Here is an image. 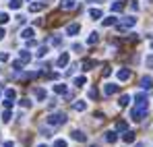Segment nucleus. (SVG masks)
Instances as JSON below:
<instances>
[{
	"instance_id": "f257e3e1",
	"label": "nucleus",
	"mask_w": 153,
	"mask_h": 147,
	"mask_svg": "<svg viewBox=\"0 0 153 147\" xmlns=\"http://www.w3.org/2000/svg\"><path fill=\"white\" fill-rule=\"evenodd\" d=\"M145 116H147V110H145V108L134 106V108L130 110V120H134V122H143V120H145Z\"/></svg>"
},
{
	"instance_id": "f03ea898",
	"label": "nucleus",
	"mask_w": 153,
	"mask_h": 147,
	"mask_svg": "<svg viewBox=\"0 0 153 147\" xmlns=\"http://www.w3.org/2000/svg\"><path fill=\"white\" fill-rule=\"evenodd\" d=\"M64 122H66V114L64 112H56V114L48 116V124L50 126H58V124H64Z\"/></svg>"
},
{
	"instance_id": "7ed1b4c3",
	"label": "nucleus",
	"mask_w": 153,
	"mask_h": 147,
	"mask_svg": "<svg viewBox=\"0 0 153 147\" xmlns=\"http://www.w3.org/2000/svg\"><path fill=\"white\" fill-rule=\"evenodd\" d=\"M132 25H137V19H134V17H122V19L118 21V31H124V29L132 27Z\"/></svg>"
},
{
	"instance_id": "20e7f679",
	"label": "nucleus",
	"mask_w": 153,
	"mask_h": 147,
	"mask_svg": "<svg viewBox=\"0 0 153 147\" xmlns=\"http://www.w3.org/2000/svg\"><path fill=\"white\" fill-rule=\"evenodd\" d=\"M134 104H137L139 108H145V110L149 108V99H147L145 93H137V96H134Z\"/></svg>"
},
{
	"instance_id": "39448f33",
	"label": "nucleus",
	"mask_w": 153,
	"mask_h": 147,
	"mask_svg": "<svg viewBox=\"0 0 153 147\" xmlns=\"http://www.w3.org/2000/svg\"><path fill=\"white\" fill-rule=\"evenodd\" d=\"M68 60H71V54H68V52H62L60 58L56 60V69H64V66L68 64Z\"/></svg>"
},
{
	"instance_id": "423d86ee",
	"label": "nucleus",
	"mask_w": 153,
	"mask_h": 147,
	"mask_svg": "<svg viewBox=\"0 0 153 147\" xmlns=\"http://www.w3.org/2000/svg\"><path fill=\"white\" fill-rule=\"evenodd\" d=\"M118 89H120V85H116V83H105V85H103V96H114V93H118Z\"/></svg>"
},
{
	"instance_id": "0eeeda50",
	"label": "nucleus",
	"mask_w": 153,
	"mask_h": 147,
	"mask_svg": "<svg viewBox=\"0 0 153 147\" xmlns=\"http://www.w3.org/2000/svg\"><path fill=\"white\" fill-rule=\"evenodd\" d=\"M71 137H73L75 141H79V143H85V141H87V135H85L83 131H73Z\"/></svg>"
},
{
	"instance_id": "6e6552de",
	"label": "nucleus",
	"mask_w": 153,
	"mask_h": 147,
	"mask_svg": "<svg viewBox=\"0 0 153 147\" xmlns=\"http://www.w3.org/2000/svg\"><path fill=\"white\" fill-rule=\"evenodd\" d=\"M76 6V0H62L60 2V8L62 10H71V8H75Z\"/></svg>"
},
{
	"instance_id": "1a4fd4ad",
	"label": "nucleus",
	"mask_w": 153,
	"mask_h": 147,
	"mask_svg": "<svg viewBox=\"0 0 153 147\" xmlns=\"http://www.w3.org/2000/svg\"><path fill=\"white\" fill-rule=\"evenodd\" d=\"M33 35H35V29H33V27H27V29L21 31V37H23V40H33Z\"/></svg>"
},
{
	"instance_id": "9d476101",
	"label": "nucleus",
	"mask_w": 153,
	"mask_h": 147,
	"mask_svg": "<svg viewBox=\"0 0 153 147\" xmlns=\"http://www.w3.org/2000/svg\"><path fill=\"white\" fill-rule=\"evenodd\" d=\"M116 77H118V81H128V79H130V71H128V69H120V71L116 73Z\"/></svg>"
},
{
	"instance_id": "9b49d317",
	"label": "nucleus",
	"mask_w": 153,
	"mask_h": 147,
	"mask_svg": "<svg viewBox=\"0 0 153 147\" xmlns=\"http://www.w3.org/2000/svg\"><path fill=\"white\" fill-rule=\"evenodd\" d=\"M79 29H81V25H79V23L66 25V33H68V35H76V33H79Z\"/></svg>"
},
{
	"instance_id": "f8f14e48",
	"label": "nucleus",
	"mask_w": 153,
	"mask_h": 147,
	"mask_svg": "<svg viewBox=\"0 0 153 147\" xmlns=\"http://www.w3.org/2000/svg\"><path fill=\"white\" fill-rule=\"evenodd\" d=\"M54 91H56V93H60V96H66V93H68V89H66V85H64V83H56V85H54Z\"/></svg>"
},
{
	"instance_id": "ddd939ff",
	"label": "nucleus",
	"mask_w": 153,
	"mask_h": 147,
	"mask_svg": "<svg viewBox=\"0 0 153 147\" xmlns=\"http://www.w3.org/2000/svg\"><path fill=\"white\" fill-rule=\"evenodd\" d=\"M141 87H143V89H151L153 87V79L151 77H143V79H141Z\"/></svg>"
},
{
	"instance_id": "4468645a",
	"label": "nucleus",
	"mask_w": 153,
	"mask_h": 147,
	"mask_svg": "<svg viewBox=\"0 0 153 147\" xmlns=\"http://www.w3.org/2000/svg\"><path fill=\"white\" fill-rule=\"evenodd\" d=\"M33 96H35V99L44 101V99H46V91H44L42 87H35V89H33Z\"/></svg>"
},
{
	"instance_id": "2eb2a0df",
	"label": "nucleus",
	"mask_w": 153,
	"mask_h": 147,
	"mask_svg": "<svg viewBox=\"0 0 153 147\" xmlns=\"http://www.w3.org/2000/svg\"><path fill=\"white\" fill-rule=\"evenodd\" d=\"M105 141H108V143H116V141H118L116 131H108V133H105Z\"/></svg>"
},
{
	"instance_id": "dca6fc26",
	"label": "nucleus",
	"mask_w": 153,
	"mask_h": 147,
	"mask_svg": "<svg viewBox=\"0 0 153 147\" xmlns=\"http://www.w3.org/2000/svg\"><path fill=\"white\" fill-rule=\"evenodd\" d=\"M19 60H21L23 64H27V62L31 60V54H29L27 50H21V52H19Z\"/></svg>"
},
{
	"instance_id": "f3484780",
	"label": "nucleus",
	"mask_w": 153,
	"mask_h": 147,
	"mask_svg": "<svg viewBox=\"0 0 153 147\" xmlns=\"http://www.w3.org/2000/svg\"><path fill=\"white\" fill-rule=\"evenodd\" d=\"M73 108H75L76 112H83V110H87V101H83V99H79L73 104Z\"/></svg>"
},
{
	"instance_id": "a211bd4d",
	"label": "nucleus",
	"mask_w": 153,
	"mask_h": 147,
	"mask_svg": "<svg viewBox=\"0 0 153 147\" xmlns=\"http://www.w3.org/2000/svg\"><path fill=\"white\" fill-rule=\"evenodd\" d=\"M97 42H100V35H97L95 31H93V33H89V37H87V44H89V46H95Z\"/></svg>"
},
{
	"instance_id": "6ab92c4d",
	"label": "nucleus",
	"mask_w": 153,
	"mask_h": 147,
	"mask_svg": "<svg viewBox=\"0 0 153 147\" xmlns=\"http://www.w3.org/2000/svg\"><path fill=\"white\" fill-rule=\"evenodd\" d=\"M89 17L97 21V19H102V17H103V13L100 10V8H91V10H89Z\"/></svg>"
},
{
	"instance_id": "aec40b11",
	"label": "nucleus",
	"mask_w": 153,
	"mask_h": 147,
	"mask_svg": "<svg viewBox=\"0 0 153 147\" xmlns=\"http://www.w3.org/2000/svg\"><path fill=\"white\" fill-rule=\"evenodd\" d=\"M116 131H118V133H126V131H128V124L124 122V120H118V122H116Z\"/></svg>"
},
{
	"instance_id": "412c9836",
	"label": "nucleus",
	"mask_w": 153,
	"mask_h": 147,
	"mask_svg": "<svg viewBox=\"0 0 153 147\" xmlns=\"http://www.w3.org/2000/svg\"><path fill=\"white\" fill-rule=\"evenodd\" d=\"M87 96H89V99H97V98H100V91H97V87H89Z\"/></svg>"
},
{
	"instance_id": "4be33fe9",
	"label": "nucleus",
	"mask_w": 153,
	"mask_h": 147,
	"mask_svg": "<svg viewBox=\"0 0 153 147\" xmlns=\"http://www.w3.org/2000/svg\"><path fill=\"white\" fill-rule=\"evenodd\" d=\"M118 23V19L112 15V17H108V19H103V27H112V25H116Z\"/></svg>"
},
{
	"instance_id": "5701e85b",
	"label": "nucleus",
	"mask_w": 153,
	"mask_h": 147,
	"mask_svg": "<svg viewBox=\"0 0 153 147\" xmlns=\"http://www.w3.org/2000/svg\"><path fill=\"white\" fill-rule=\"evenodd\" d=\"M42 8H44V2H33V4L29 6V10H31V13H39Z\"/></svg>"
},
{
	"instance_id": "b1692460",
	"label": "nucleus",
	"mask_w": 153,
	"mask_h": 147,
	"mask_svg": "<svg viewBox=\"0 0 153 147\" xmlns=\"http://www.w3.org/2000/svg\"><path fill=\"white\" fill-rule=\"evenodd\" d=\"M128 104H130V96H126V93H124V96L120 98V101H118V106H120V108H126Z\"/></svg>"
},
{
	"instance_id": "393cba45",
	"label": "nucleus",
	"mask_w": 153,
	"mask_h": 147,
	"mask_svg": "<svg viewBox=\"0 0 153 147\" xmlns=\"http://www.w3.org/2000/svg\"><path fill=\"white\" fill-rule=\"evenodd\" d=\"M122 139H124L126 143H132V141H134V133H132V131H126V133L122 135Z\"/></svg>"
},
{
	"instance_id": "a878e982",
	"label": "nucleus",
	"mask_w": 153,
	"mask_h": 147,
	"mask_svg": "<svg viewBox=\"0 0 153 147\" xmlns=\"http://www.w3.org/2000/svg\"><path fill=\"white\" fill-rule=\"evenodd\" d=\"M8 6H10L13 10H17V8H21V6H23V0H10V2H8Z\"/></svg>"
},
{
	"instance_id": "bb28decb",
	"label": "nucleus",
	"mask_w": 153,
	"mask_h": 147,
	"mask_svg": "<svg viewBox=\"0 0 153 147\" xmlns=\"http://www.w3.org/2000/svg\"><path fill=\"white\" fill-rule=\"evenodd\" d=\"M4 98L6 99H15L17 98V91H15V89H6V91H4Z\"/></svg>"
},
{
	"instance_id": "cd10ccee",
	"label": "nucleus",
	"mask_w": 153,
	"mask_h": 147,
	"mask_svg": "<svg viewBox=\"0 0 153 147\" xmlns=\"http://www.w3.org/2000/svg\"><path fill=\"white\" fill-rule=\"evenodd\" d=\"M60 42H62V37H60V35H52V37H50V44H52V46H60Z\"/></svg>"
},
{
	"instance_id": "c85d7f7f",
	"label": "nucleus",
	"mask_w": 153,
	"mask_h": 147,
	"mask_svg": "<svg viewBox=\"0 0 153 147\" xmlns=\"http://www.w3.org/2000/svg\"><path fill=\"white\" fill-rule=\"evenodd\" d=\"M85 83H87V77H76V79H75V85H76V87H83Z\"/></svg>"
},
{
	"instance_id": "c756f323",
	"label": "nucleus",
	"mask_w": 153,
	"mask_h": 147,
	"mask_svg": "<svg viewBox=\"0 0 153 147\" xmlns=\"http://www.w3.org/2000/svg\"><path fill=\"white\" fill-rule=\"evenodd\" d=\"M122 8H124V2H114V4H112V10H114V13H118V10H122Z\"/></svg>"
},
{
	"instance_id": "7c9ffc66",
	"label": "nucleus",
	"mask_w": 153,
	"mask_h": 147,
	"mask_svg": "<svg viewBox=\"0 0 153 147\" xmlns=\"http://www.w3.org/2000/svg\"><path fill=\"white\" fill-rule=\"evenodd\" d=\"M91 66H95V60H87V62H83V71H89Z\"/></svg>"
},
{
	"instance_id": "2f4dec72",
	"label": "nucleus",
	"mask_w": 153,
	"mask_h": 147,
	"mask_svg": "<svg viewBox=\"0 0 153 147\" xmlns=\"http://www.w3.org/2000/svg\"><path fill=\"white\" fill-rule=\"evenodd\" d=\"M10 118H13V114L6 110V112H2V122H10Z\"/></svg>"
},
{
	"instance_id": "473e14b6",
	"label": "nucleus",
	"mask_w": 153,
	"mask_h": 147,
	"mask_svg": "<svg viewBox=\"0 0 153 147\" xmlns=\"http://www.w3.org/2000/svg\"><path fill=\"white\" fill-rule=\"evenodd\" d=\"M46 54H48V48H46V46H42V48L37 50V58H44Z\"/></svg>"
},
{
	"instance_id": "72a5a7b5",
	"label": "nucleus",
	"mask_w": 153,
	"mask_h": 147,
	"mask_svg": "<svg viewBox=\"0 0 153 147\" xmlns=\"http://www.w3.org/2000/svg\"><path fill=\"white\" fill-rule=\"evenodd\" d=\"M8 19H10V17H8V15H6V13H0V25L8 23Z\"/></svg>"
},
{
	"instance_id": "f704fd0d",
	"label": "nucleus",
	"mask_w": 153,
	"mask_h": 147,
	"mask_svg": "<svg viewBox=\"0 0 153 147\" xmlns=\"http://www.w3.org/2000/svg\"><path fill=\"white\" fill-rule=\"evenodd\" d=\"M19 104H21L23 108H31V99H27V98H23L21 101H19Z\"/></svg>"
},
{
	"instance_id": "c9c22d12",
	"label": "nucleus",
	"mask_w": 153,
	"mask_h": 147,
	"mask_svg": "<svg viewBox=\"0 0 153 147\" xmlns=\"http://www.w3.org/2000/svg\"><path fill=\"white\" fill-rule=\"evenodd\" d=\"M54 147H66V141H62V139H56V141H54Z\"/></svg>"
},
{
	"instance_id": "e433bc0d",
	"label": "nucleus",
	"mask_w": 153,
	"mask_h": 147,
	"mask_svg": "<svg viewBox=\"0 0 153 147\" xmlns=\"http://www.w3.org/2000/svg\"><path fill=\"white\" fill-rule=\"evenodd\" d=\"M4 108L10 110V108H13V99H4Z\"/></svg>"
},
{
	"instance_id": "4c0bfd02",
	"label": "nucleus",
	"mask_w": 153,
	"mask_h": 147,
	"mask_svg": "<svg viewBox=\"0 0 153 147\" xmlns=\"http://www.w3.org/2000/svg\"><path fill=\"white\" fill-rule=\"evenodd\" d=\"M8 60V54L6 52H0V62H6Z\"/></svg>"
},
{
	"instance_id": "58836bf2",
	"label": "nucleus",
	"mask_w": 153,
	"mask_h": 147,
	"mask_svg": "<svg viewBox=\"0 0 153 147\" xmlns=\"http://www.w3.org/2000/svg\"><path fill=\"white\" fill-rule=\"evenodd\" d=\"M145 62H147V66H149V69H153V54H151V56H147V60H145Z\"/></svg>"
},
{
	"instance_id": "ea45409f",
	"label": "nucleus",
	"mask_w": 153,
	"mask_h": 147,
	"mask_svg": "<svg viewBox=\"0 0 153 147\" xmlns=\"http://www.w3.org/2000/svg\"><path fill=\"white\" fill-rule=\"evenodd\" d=\"M17 21H19V23H21V25H25V21H27V19H25V17H23V15H19V17H17Z\"/></svg>"
},
{
	"instance_id": "a19ab883",
	"label": "nucleus",
	"mask_w": 153,
	"mask_h": 147,
	"mask_svg": "<svg viewBox=\"0 0 153 147\" xmlns=\"http://www.w3.org/2000/svg\"><path fill=\"white\" fill-rule=\"evenodd\" d=\"M39 133H42V135H44V137H50V131H48V128H42V131H39Z\"/></svg>"
},
{
	"instance_id": "79ce46f5",
	"label": "nucleus",
	"mask_w": 153,
	"mask_h": 147,
	"mask_svg": "<svg viewBox=\"0 0 153 147\" xmlns=\"http://www.w3.org/2000/svg\"><path fill=\"white\" fill-rule=\"evenodd\" d=\"M73 50H75V52H81V50H83V46H81V44H75V46H73Z\"/></svg>"
},
{
	"instance_id": "37998d69",
	"label": "nucleus",
	"mask_w": 153,
	"mask_h": 147,
	"mask_svg": "<svg viewBox=\"0 0 153 147\" xmlns=\"http://www.w3.org/2000/svg\"><path fill=\"white\" fill-rule=\"evenodd\" d=\"M2 147H15V143H13V141H6V143H4Z\"/></svg>"
},
{
	"instance_id": "c03bdc74",
	"label": "nucleus",
	"mask_w": 153,
	"mask_h": 147,
	"mask_svg": "<svg viewBox=\"0 0 153 147\" xmlns=\"http://www.w3.org/2000/svg\"><path fill=\"white\" fill-rule=\"evenodd\" d=\"M4 35H6V31H4V29L0 27V40H4Z\"/></svg>"
},
{
	"instance_id": "a18cd8bd",
	"label": "nucleus",
	"mask_w": 153,
	"mask_h": 147,
	"mask_svg": "<svg viewBox=\"0 0 153 147\" xmlns=\"http://www.w3.org/2000/svg\"><path fill=\"white\" fill-rule=\"evenodd\" d=\"M37 147H48V145H46V143H39V145H37Z\"/></svg>"
},
{
	"instance_id": "49530a36",
	"label": "nucleus",
	"mask_w": 153,
	"mask_h": 147,
	"mask_svg": "<svg viewBox=\"0 0 153 147\" xmlns=\"http://www.w3.org/2000/svg\"><path fill=\"white\" fill-rule=\"evenodd\" d=\"M137 147H145V145H143V143H139V145H137Z\"/></svg>"
},
{
	"instance_id": "de8ad7c7",
	"label": "nucleus",
	"mask_w": 153,
	"mask_h": 147,
	"mask_svg": "<svg viewBox=\"0 0 153 147\" xmlns=\"http://www.w3.org/2000/svg\"><path fill=\"white\" fill-rule=\"evenodd\" d=\"M89 147H100V145H89Z\"/></svg>"
},
{
	"instance_id": "09e8293b",
	"label": "nucleus",
	"mask_w": 153,
	"mask_h": 147,
	"mask_svg": "<svg viewBox=\"0 0 153 147\" xmlns=\"http://www.w3.org/2000/svg\"><path fill=\"white\" fill-rule=\"evenodd\" d=\"M151 48H153V40H151Z\"/></svg>"
}]
</instances>
